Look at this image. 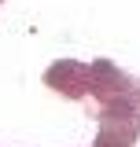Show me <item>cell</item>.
Masks as SVG:
<instances>
[{
	"mask_svg": "<svg viewBox=\"0 0 140 147\" xmlns=\"http://www.w3.org/2000/svg\"><path fill=\"white\" fill-rule=\"evenodd\" d=\"M140 140V92L114 96L100 107L96 147H133Z\"/></svg>",
	"mask_w": 140,
	"mask_h": 147,
	"instance_id": "6da1fadb",
	"label": "cell"
},
{
	"mask_svg": "<svg viewBox=\"0 0 140 147\" xmlns=\"http://www.w3.org/2000/svg\"><path fill=\"white\" fill-rule=\"evenodd\" d=\"M44 85L67 99H85L88 96V63L77 59H59L44 70Z\"/></svg>",
	"mask_w": 140,
	"mask_h": 147,
	"instance_id": "7a4b0ae2",
	"label": "cell"
},
{
	"mask_svg": "<svg viewBox=\"0 0 140 147\" xmlns=\"http://www.w3.org/2000/svg\"><path fill=\"white\" fill-rule=\"evenodd\" d=\"M133 88H137V85L129 81V74L118 70L111 59L88 63V96H96L100 103L114 99V96H125V92H133Z\"/></svg>",
	"mask_w": 140,
	"mask_h": 147,
	"instance_id": "3957f363",
	"label": "cell"
},
{
	"mask_svg": "<svg viewBox=\"0 0 140 147\" xmlns=\"http://www.w3.org/2000/svg\"><path fill=\"white\" fill-rule=\"evenodd\" d=\"M137 92H140V85H137Z\"/></svg>",
	"mask_w": 140,
	"mask_h": 147,
	"instance_id": "277c9868",
	"label": "cell"
}]
</instances>
